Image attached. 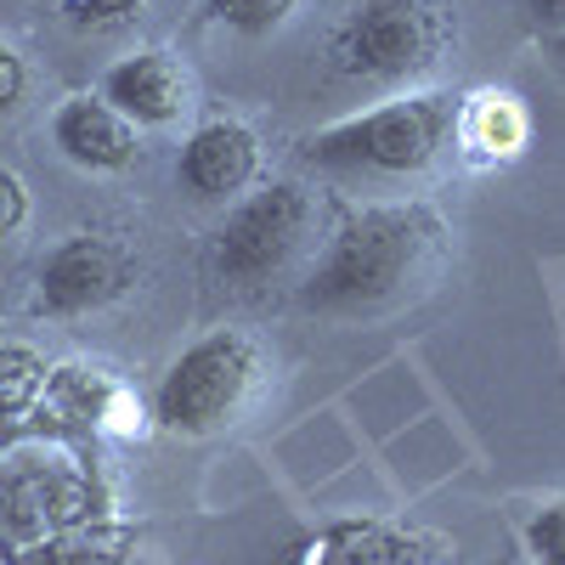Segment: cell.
Listing matches in <instances>:
<instances>
[{
    "label": "cell",
    "mask_w": 565,
    "mask_h": 565,
    "mask_svg": "<svg viewBox=\"0 0 565 565\" xmlns=\"http://www.w3.org/2000/svg\"><path fill=\"white\" fill-rule=\"evenodd\" d=\"M260 175V141L244 119H204L181 141L175 181L199 204H238Z\"/></svg>",
    "instance_id": "cell-11"
},
{
    "label": "cell",
    "mask_w": 565,
    "mask_h": 565,
    "mask_svg": "<svg viewBox=\"0 0 565 565\" xmlns=\"http://www.w3.org/2000/svg\"><path fill=\"white\" fill-rule=\"evenodd\" d=\"M452 260V232L436 204L391 199L334 221L300 277V306L334 322H367L418 300Z\"/></svg>",
    "instance_id": "cell-1"
},
{
    "label": "cell",
    "mask_w": 565,
    "mask_h": 565,
    "mask_svg": "<svg viewBox=\"0 0 565 565\" xmlns=\"http://www.w3.org/2000/svg\"><path fill=\"white\" fill-rule=\"evenodd\" d=\"M260 380H266L260 345L244 328H215L164 367L153 391V424H164L170 436H221L249 413Z\"/></svg>",
    "instance_id": "cell-4"
},
{
    "label": "cell",
    "mask_w": 565,
    "mask_h": 565,
    "mask_svg": "<svg viewBox=\"0 0 565 565\" xmlns=\"http://www.w3.org/2000/svg\"><path fill=\"white\" fill-rule=\"evenodd\" d=\"M52 148L85 175H119L136 164L141 141H136V125L114 103H103L97 90H74L52 114Z\"/></svg>",
    "instance_id": "cell-12"
},
{
    "label": "cell",
    "mask_w": 565,
    "mask_h": 565,
    "mask_svg": "<svg viewBox=\"0 0 565 565\" xmlns=\"http://www.w3.org/2000/svg\"><path fill=\"white\" fill-rule=\"evenodd\" d=\"M45 380H52V362L34 345H18V340L0 345V441H12L23 424H34V402Z\"/></svg>",
    "instance_id": "cell-15"
},
{
    "label": "cell",
    "mask_w": 565,
    "mask_h": 565,
    "mask_svg": "<svg viewBox=\"0 0 565 565\" xmlns=\"http://www.w3.org/2000/svg\"><path fill=\"white\" fill-rule=\"evenodd\" d=\"M90 514H103V487L74 447H29L0 469V537L29 548Z\"/></svg>",
    "instance_id": "cell-6"
},
{
    "label": "cell",
    "mask_w": 565,
    "mask_h": 565,
    "mask_svg": "<svg viewBox=\"0 0 565 565\" xmlns=\"http://www.w3.org/2000/svg\"><path fill=\"white\" fill-rule=\"evenodd\" d=\"M204 18L226 23L232 34L266 40V34H277L282 23L295 18V0H204Z\"/></svg>",
    "instance_id": "cell-16"
},
{
    "label": "cell",
    "mask_w": 565,
    "mask_h": 565,
    "mask_svg": "<svg viewBox=\"0 0 565 565\" xmlns=\"http://www.w3.org/2000/svg\"><path fill=\"white\" fill-rule=\"evenodd\" d=\"M447 537L380 514H345L282 548L277 565H441Z\"/></svg>",
    "instance_id": "cell-9"
},
{
    "label": "cell",
    "mask_w": 565,
    "mask_h": 565,
    "mask_svg": "<svg viewBox=\"0 0 565 565\" xmlns=\"http://www.w3.org/2000/svg\"><path fill=\"white\" fill-rule=\"evenodd\" d=\"M29 97V63L18 57V45L0 40V114H12Z\"/></svg>",
    "instance_id": "cell-19"
},
{
    "label": "cell",
    "mask_w": 565,
    "mask_h": 565,
    "mask_svg": "<svg viewBox=\"0 0 565 565\" xmlns=\"http://www.w3.org/2000/svg\"><path fill=\"white\" fill-rule=\"evenodd\" d=\"M543 57L565 74V29H559V34H543Z\"/></svg>",
    "instance_id": "cell-22"
},
{
    "label": "cell",
    "mask_w": 565,
    "mask_h": 565,
    "mask_svg": "<svg viewBox=\"0 0 565 565\" xmlns=\"http://www.w3.org/2000/svg\"><path fill=\"white\" fill-rule=\"evenodd\" d=\"M23 221H29V186H23V175L0 170V238L23 232Z\"/></svg>",
    "instance_id": "cell-20"
},
{
    "label": "cell",
    "mask_w": 565,
    "mask_h": 565,
    "mask_svg": "<svg viewBox=\"0 0 565 565\" xmlns=\"http://www.w3.org/2000/svg\"><path fill=\"white\" fill-rule=\"evenodd\" d=\"M0 565H23V554L12 548V537H0Z\"/></svg>",
    "instance_id": "cell-23"
},
{
    "label": "cell",
    "mask_w": 565,
    "mask_h": 565,
    "mask_svg": "<svg viewBox=\"0 0 565 565\" xmlns=\"http://www.w3.org/2000/svg\"><path fill=\"white\" fill-rule=\"evenodd\" d=\"M526 141H532V114L514 90H476V97H463V108H458V148L463 153L498 164V159H514Z\"/></svg>",
    "instance_id": "cell-14"
},
{
    "label": "cell",
    "mask_w": 565,
    "mask_h": 565,
    "mask_svg": "<svg viewBox=\"0 0 565 565\" xmlns=\"http://www.w3.org/2000/svg\"><path fill=\"white\" fill-rule=\"evenodd\" d=\"M458 90H407L300 136V159L340 181H418L458 153Z\"/></svg>",
    "instance_id": "cell-2"
},
{
    "label": "cell",
    "mask_w": 565,
    "mask_h": 565,
    "mask_svg": "<svg viewBox=\"0 0 565 565\" xmlns=\"http://www.w3.org/2000/svg\"><path fill=\"white\" fill-rule=\"evenodd\" d=\"M447 45L452 12L441 0H356L328 40V57L351 79L413 85L447 57Z\"/></svg>",
    "instance_id": "cell-5"
},
{
    "label": "cell",
    "mask_w": 565,
    "mask_h": 565,
    "mask_svg": "<svg viewBox=\"0 0 565 565\" xmlns=\"http://www.w3.org/2000/svg\"><path fill=\"white\" fill-rule=\"evenodd\" d=\"M103 103H114L136 130H170L193 114V68L170 45H141L103 74Z\"/></svg>",
    "instance_id": "cell-10"
},
{
    "label": "cell",
    "mask_w": 565,
    "mask_h": 565,
    "mask_svg": "<svg viewBox=\"0 0 565 565\" xmlns=\"http://www.w3.org/2000/svg\"><path fill=\"white\" fill-rule=\"evenodd\" d=\"M526 554L537 565H565V498H548L526 521Z\"/></svg>",
    "instance_id": "cell-17"
},
{
    "label": "cell",
    "mask_w": 565,
    "mask_h": 565,
    "mask_svg": "<svg viewBox=\"0 0 565 565\" xmlns=\"http://www.w3.org/2000/svg\"><path fill=\"white\" fill-rule=\"evenodd\" d=\"M153 0H63V18L74 29H119L136 12H148Z\"/></svg>",
    "instance_id": "cell-18"
},
{
    "label": "cell",
    "mask_w": 565,
    "mask_h": 565,
    "mask_svg": "<svg viewBox=\"0 0 565 565\" xmlns=\"http://www.w3.org/2000/svg\"><path fill=\"white\" fill-rule=\"evenodd\" d=\"M141 543V526L125 521V514H90V521H74L52 537H40L23 554V565H125Z\"/></svg>",
    "instance_id": "cell-13"
},
{
    "label": "cell",
    "mask_w": 565,
    "mask_h": 565,
    "mask_svg": "<svg viewBox=\"0 0 565 565\" xmlns=\"http://www.w3.org/2000/svg\"><path fill=\"white\" fill-rule=\"evenodd\" d=\"M34 436L52 441H90V436H141L148 430V407L141 396L114 380L97 362H63L52 367L40 402H34Z\"/></svg>",
    "instance_id": "cell-7"
},
{
    "label": "cell",
    "mask_w": 565,
    "mask_h": 565,
    "mask_svg": "<svg viewBox=\"0 0 565 565\" xmlns=\"http://www.w3.org/2000/svg\"><path fill=\"white\" fill-rule=\"evenodd\" d=\"M34 282H40L34 306L45 317H85V311L114 306L136 282V255L125 244L103 238V232H74V238L45 249Z\"/></svg>",
    "instance_id": "cell-8"
},
{
    "label": "cell",
    "mask_w": 565,
    "mask_h": 565,
    "mask_svg": "<svg viewBox=\"0 0 565 565\" xmlns=\"http://www.w3.org/2000/svg\"><path fill=\"white\" fill-rule=\"evenodd\" d=\"M328 204L311 193L306 181H266L226 210L210 266L226 289L238 295H260L271 282L306 277V266L317 260V249L328 244Z\"/></svg>",
    "instance_id": "cell-3"
},
{
    "label": "cell",
    "mask_w": 565,
    "mask_h": 565,
    "mask_svg": "<svg viewBox=\"0 0 565 565\" xmlns=\"http://www.w3.org/2000/svg\"><path fill=\"white\" fill-rule=\"evenodd\" d=\"M526 18H532L543 34H559V29H565V0H526Z\"/></svg>",
    "instance_id": "cell-21"
}]
</instances>
